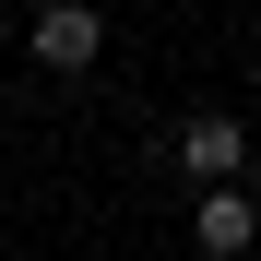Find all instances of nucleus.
<instances>
[{
	"label": "nucleus",
	"mask_w": 261,
	"mask_h": 261,
	"mask_svg": "<svg viewBox=\"0 0 261 261\" xmlns=\"http://www.w3.org/2000/svg\"><path fill=\"white\" fill-rule=\"evenodd\" d=\"M249 143H261V130H238V119H190V130H178L190 190H238V178H249Z\"/></svg>",
	"instance_id": "nucleus-1"
},
{
	"label": "nucleus",
	"mask_w": 261,
	"mask_h": 261,
	"mask_svg": "<svg viewBox=\"0 0 261 261\" xmlns=\"http://www.w3.org/2000/svg\"><path fill=\"white\" fill-rule=\"evenodd\" d=\"M95 48H107V12H95V0H60V12H36V60H48V71H83Z\"/></svg>",
	"instance_id": "nucleus-2"
},
{
	"label": "nucleus",
	"mask_w": 261,
	"mask_h": 261,
	"mask_svg": "<svg viewBox=\"0 0 261 261\" xmlns=\"http://www.w3.org/2000/svg\"><path fill=\"white\" fill-rule=\"evenodd\" d=\"M190 238H202V261H238V249L261 238V190H249V178H238V190H202V226H190Z\"/></svg>",
	"instance_id": "nucleus-3"
},
{
	"label": "nucleus",
	"mask_w": 261,
	"mask_h": 261,
	"mask_svg": "<svg viewBox=\"0 0 261 261\" xmlns=\"http://www.w3.org/2000/svg\"><path fill=\"white\" fill-rule=\"evenodd\" d=\"M249 190H261V143H249Z\"/></svg>",
	"instance_id": "nucleus-4"
},
{
	"label": "nucleus",
	"mask_w": 261,
	"mask_h": 261,
	"mask_svg": "<svg viewBox=\"0 0 261 261\" xmlns=\"http://www.w3.org/2000/svg\"><path fill=\"white\" fill-rule=\"evenodd\" d=\"M24 12H60V0H24Z\"/></svg>",
	"instance_id": "nucleus-5"
}]
</instances>
